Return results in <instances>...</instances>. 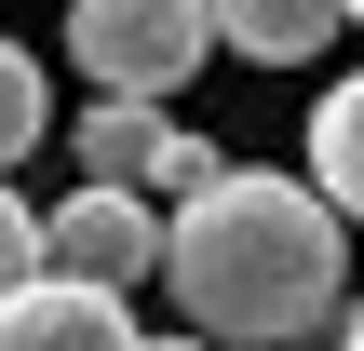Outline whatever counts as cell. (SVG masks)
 <instances>
[{
  "label": "cell",
  "instance_id": "12",
  "mask_svg": "<svg viewBox=\"0 0 364 351\" xmlns=\"http://www.w3.org/2000/svg\"><path fill=\"white\" fill-rule=\"evenodd\" d=\"M338 351H364V311H351V325H338Z\"/></svg>",
  "mask_w": 364,
  "mask_h": 351
},
{
  "label": "cell",
  "instance_id": "8",
  "mask_svg": "<svg viewBox=\"0 0 364 351\" xmlns=\"http://www.w3.org/2000/svg\"><path fill=\"white\" fill-rule=\"evenodd\" d=\"M41 135H54V81H41V54H27V41H0V176H14Z\"/></svg>",
  "mask_w": 364,
  "mask_h": 351
},
{
  "label": "cell",
  "instance_id": "6",
  "mask_svg": "<svg viewBox=\"0 0 364 351\" xmlns=\"http://www.w3.org/2000/svg\"><path fill=\"white\" fill-rule=\"evenodd\" d=\"M311 189L364 230V68L338 81V95H311Z\"/></svg>",
  "mask_w": 364,
  "mask_h": 351
},
{
  "label": "cell",
  "instance_id": "5",
  "mask_svg": "<svg viewBox=\"0 0 364 351\" xmlns=\"http://www.w3.org/2000/svg\"><path fill=\"white\" fill-rule=\"evenodd\" d=\"M216 14V41L243 54V68H311L338 27H351V0H203Z\"/></svg>",
  "mask_w": 364,
  "mask_h": 351
},
{
  "label": "cell",
  "instance_id": "2",
  "mask_svg": "<svg viewBox=\"0 0 364 351\" xmlns=\"http://www.w3.org/2000/svg\"><path fill=\"white\" fill-rule=\"evenodd\" d=\"M68 54L95 95H189V68L216 54L203 0H68Z\"/></svg>",
  "mask_w": 364,
  "mask_h": 351
},
{
  "label": "cell",
  "instance_id": "1",
  "mask_svg": "<svg viewBox=\"0 0 364 351\" xmlns=\"http://www.w3.org/2000/svg\"><path fill=\"white\" fill-rule=\"evenodd\" d=\"M162 284L203 338L230 351H297L311 325H338L351 298V216L311 189V176H270V162H216L189 203H162Z\"/></svg>",
  "mask_w": 364,
  "mask_h": 351
},
{
  "label": "cell",
  "instance_id": "3",
  "mask_svg": "<svg viewBox=\"0 0 364 351\" xmlns=\"http://www.w3.org/2000/svg\"><path fill=\"white\" fill-rule=\"evenodd\" d=\"M41 271H81V284L135 298V284L162 271V203H149L135 176H81V189L41 216Z\"/></svg>",
  "mask_w": 364,
  "mask_h": 351
},
{
  "label": "cell",
  "instance_id": "4",
  "mask_svg": "<svg viewBox=\"0 0 364 351\" xmlns=\"http://www.w3.org/2000/svg\"><path fill=\"white\" fill-rule=\"evenodd\" d=\"M0 351H135V325L81 271H27V284H0Z\"/></svg>",
  "mask_w": 364,
  "mask_h": 351
},
{
  "label": "cell",
  "instance_id": "9",
  "mask_svg": "<svg viewBox=\"0 0 364 351\" xmlns=\"http://www.w3.org/2000/svg\"><path fill=\"white\" fill-rule=\"evenodd\" d=\"M203 176H216V149H203V135H176V122H162V149H149V203H189V189H203Z\"/></svg>",
  "mask_w": 364,
  "mask_h": 351
},
{
  "label": "cell",
  "instance_id": "11",
  "mask_svg": "<svg viewBox=\"0 0 364 351\" xmlns=\"http://www.w3.org/2000/svg\"><path fill=\"white\" fill-rule=\"evenodd\" d=\"M135 351H216V338H203V325H162V338H135Z\"/></svg>",
  "mask_w": 364,
  "mask_h": 351
},
{
  "label": "cell",
  "instance_id": "7",
  "mask_svg": "<svg viewBox=\"0 0 364 351\" xmlns=\"http://www.w3.org/2000/svg\"><path fill=\"white\" fill-rule=\"evenodd\" d=\"M68 149H81V176H135V189H149V149H162V95H95V108L68 122Z\"/></svg>",
  "mask_w": 364,
  "mask_h": 351
},
{
  "label": "cell",
  "instance_id": "13",
  "mask_svg": "<svg viewBox=\"0 0 364 351\" xmlns=\"http://www.w3.org/2000/svg\"><path fill=\"white\" fill-rule=\"evenodd\" d=\"M351 27H364V0H351Z\"/></svg>",
  "mask_w": 364,
  "mask_h": 351
},
{
  "label": "cell",
  "instance_id": "10",
  "mask_svg": "<svg viewBox=\"0 0 364 351\" xmlns=\"http://www.w3.org/2000/svg\"><path fill=\"white\" fill-rule=\"evenodd\" d=\"M27 271H41V216H27L14 176H0V284H27Z\"/></svg>",
  "mask_w": 364,
  "mask_h": 351
}]
</instances>
